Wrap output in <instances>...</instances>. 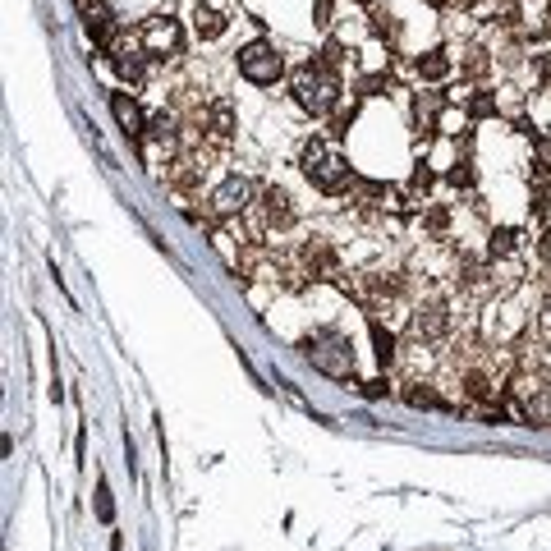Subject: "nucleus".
<instances>
[{
    "instance_id": "obj_14",
    "label": "nucleus",
    "mask_w": 551,
    "mask_h": 551,
    "mask_svg": "<svg viewBox=\"0 0 551 551\" xmlns=\"http://www.w3.org/2000/svg\"><path fill=\"white\" fill-rule=\"evenodd\" d=\"M368 331H372V345H377V349H372L377 363H382V368H386V363H395V336H391V331H386L377 317H368Z\"/></svg>"
},
{
    "instance_id": "obj_4",
    "label": "nucleus",
    "mask_w": 551,
    "mask_h": 551,
    "mask_svg": "<svg viewBox=\"0 0 551 551\" xmlns=\"http://www.w3.org/2000/svg\"><path fill=\"white\" fill-rule=\"evenodd\" d=\"M239 74H244L248 83H258V88H271V83H281V74H285V60H281V51L271 42H248V46H239Z\"/></svg>"
},
{
    "instance_id": "obj_15",
    "label": "nucleus",
    "mask_w": 551,
    "mask_h": 551,
    "mask_svg": "<svg viewBox=\"0 0 551 551\" xmlns=\"http://www.w3.org/2000/svg\"><path fill=\"white\" fill-rule=\"evenodd\" d=\"M193 28H198V37H207V42H216V37L225 33V19L216 10H207V5H198L193 10Z\"/></svg>"
},
{
    "instance_id": "obj_6",
    "label": "nucleus",
    "mask_w": 551,
    "mask_h": 551,
    "mask_svg": "<svg viewBox=\"0 0 551 551\" xmlns=\"http://www.w3.org/2000/svg\"><path fill=\"white\" fill-rule=\"evenodd\" d=\"M299 262H304L308 276H317V281H331L340 271V258H336V248L327 244V239H308L304 248H299Z\"/></svg>"
},
{
    "instance_id": "obj_13",
    "label": "nucleus",
    "mask_w": 551,
    "mask_h": 551,
    "mask_svg": "<svg viewBox=\"0 0 551 551\" xmlns=\"http://www.w3.org/2000/svg\"><path fill=\"white\" fill-rule=\"evenodd\" d=\"M450 74V56L446 51H428V56H418V79H428V83H437V79H446Z\"/></svg>"
},
{
    "instance_id": "obj_7",
    "label": "nucleus",
    "mask_w": 551,
    "mask_h": 551,
    "mask_svg": "<svg viewBox=\"0 0 551 551\" xmlns=\"http://www.w3.org/2000/svg\"><path fill=\"white\" fill-rule=\"evenodd\" d=\"M248 198H253V184H248L244 175H230V180L212 193V212L216 216H239L248 207Z\"/></svg>"
},
{
    "instance_id": "obj_28",
    "label": "nucleus",
    "mask_w": 551,
    "mask_h": 551,
    "mask_svg": "<svg viewBox=\"0 0 551 551\" xmlns=\"http://www.w3.org/2000/svg\"><path fill=\"white\" fill-rule=\"evenodd\" d=\"M428 5H437V10H441V5H446V0H428Z\"/></svg>"
},
{
    "instance_id": "obj_10",
    "label": "nucleus",
    "mask_w": 551,
    "mask_h": 551,
    "mask_svg": "<svg viewBox=\"0 0 551 551\" xmlns=\"http://www.w3.org/2000/svg\"><path fill=\"white\" fill-rule=\"evenodd\" d=\"M111 111H115V120H120L124 134H134V138L147 134V115H143V106H138L129 92H111Z\"/></svg>"
},
{
    "instance_id": "obj_24",
    "label": "nucleus",
    "mask_w": 551,
    "mask_h": 551,
    "mask_svg": "<svg viewBox=\"0 0 551 551\" xmlns=\"http://www.w3.org/2000/svg\"><path fill=\"white\" fill-rule=\"evenodd\" d=\"M409 184H414V193H428V189H432V170L418 161V166H414V180H409Z\"/></svg>"
},
{
    "instance_id": "obj_27",
    "label": "nucleus",
    "mask_w": 551,
    "mask_h": 551,
    "mask_svg": "<svg viewBox=\"0 0 551 551\" xmlns=\"http://www.w3.org/2000/svg\"><path fill=\"white\" fill-rule=\"evenodd\" d=\"M538 74L542 79H551V56H538Z\"/></svg>"
},
{
    "instance_id": "obj_3",
    "label": "nucleus",
    "mask_w": 551,
    "mask_h": 551,
    "mask_svg": "<svg viewBox=\"0 0 551 551\" xmlns=\"http://www.w3.org/2000/svg\"><path fill=\"white\" fill-rule=\"evenodd\" d=\"M299 349H304V359L313 363L317 372H327V377H336V382H354V345H349L345 331L322 327V331H313Z\"/></svg>"
},
{
    "instance_id": "obj_21",
    "label": "nucleus",
    "mask_w": 551,
    "mask_h": 551,
    "mask_svg": "<svg viewBox=\"0 0 551 551\" xmlns=\"http://www.w3.org/2000/svg\"><path fill=\"white\" fill-rule=\"evenodd\" d=\"M446 180L455 184V189H469V184H473V170H469V161H455V170H450Z\"/></svg>"
},
{
    "instance_id": "obj_20",
    "label": "nucleus",
    "mask_w": 551,
    "mask_h": 551,
    "mask_svg": "<svg viewBox=\"0 0 551 551\" xmlns=\"http://www.w3.org/2000/svg\"><path fill=\"white\" fill-rule=\"evenodd\" d=\"M533 161H538V175H551V138H533Z\"/></svg>"
},
{
    "instance_id": "obj_8",
    "label": "nucleus",
    "mask_w": 551,
    "mask_h": 551,
    "mask_svg": "<svg viewBox=\"0 0 551 551\" xmlns=\"http://www.w3.org/2000/svg\"><path fill=\"white\" fill-rule=\"evenodd\" d=\"M180 23L175 19H152L143 28V46L152 51V56H180Z\"/></svg>"
},
{
    "instance_id": "obj_2",
    "label": "nucleus",
    "mask_w": 551,
    "mask_h": 551,
    "mask_svg": "<svg viewBox=\"0 0 551 551\" xmlns=\"http://www.w3.org/2000/svg\"><path fill=\"white\" fill-rule=\"evenodd\" d=\"M294 102L304 106L308 115H331L340 106V79H336V65L327 60H308L299 74H294Z\"/></svg>"
},
{
    "instance_id": "obj_12",
    "label": "nucleus",
    "mask_w": 551,
    "mask_h": 551,
    "mask_svg": "<svg viewBox=\"0 0 551 551\" xmlns=\"http://www.w3.org/2000/svg\"><path fill=\"white\" fill-rule=\"evenodd\" d=\"M230 134H235V106L225 102H212V138L216 143H230Z\"/></svg>"
},
{
    "instance_id": "obj_23",
    "label": "nucleus",
    "mask_w": 551,
    "mask_h": 551,
    "mask_svg": "<svg viewBox=\"0 0 551 551\" xmlns=\"http://www.w3.org/2000/svg\"><path fill=\"white\" fill-rule=\"evenodd\" d=\"M363 395H368V400H382V395H391V382H386V377H372V382H363Z\"/></svg>"
},
{
    "instance_id": "obj_19",
    "label": "nucleus",
    "mask_w": 551,
    "mask_h": 551,
    "mask_svg": "<svg viewBox=\"0 0 551 551\" xmlns=\"http://www.w3.org/2000/svg\"><path fill=\"white\" fill-rule=\"evenodd\" d=\"M469 115H473V120L496 115V97H492V92H478V97H469Z\"/></svg>"
},
{
    "instance_id": "obj_26",
    "label": "nucleus",
    "mask_w": 551,
    "mask_h": 551,
    "mask_svg": "<svg viewBox=\"0 0 551 551\" xmlns=\"http://www.w3.org/2000/svg\"><path fill=\"white\" fill-rule=\"evenodd\" d=\"M538 253H542V262H551V235H542V244H538Z\"/></svg>"
},
{
    "instance_id": "obj_17",
    "label": "nucleus",
    "mask_w": 551,
    "mask_h": 551,
    "mask_svg": "<svg viewBox=\"0 0 551 551\" xmlns=\"http://www.w3.org/2000/svg\"><path fill=\"white\" fill-rule=\"evenodd\" d=\"M405 400L409 405H418V409H446V400H441L437 391H428V386H409Z\"/></svg>"
},
{
    "instance_id": "obj_25",
    "label": "nucleus",
    "mask_w": 551,
    "mask_h": 551,
    "mask_svg": "<svg viewBox=\"0 0 551 551\" xmlns=\"http://www.w3.org/2000/svg\"><path fill=\"white\" fill-rule=\"evenodd\" d=\"M317 23H331V0H317Z\"/></svg>"
},
{
    "instance_id": "obj_1",
    "label": "nucleus",
    "mask_w": 551,
    "mask_h": 551,
    "mask_svg": "<svg viewBox=\"0 0 551 551\" xmlns=\"http://www.w3.org/2000/svg\"><path fill=\"white\" fill-rule=\"evenodd\" d=\"M299 170H304L308 180H313V189H322V193L354 189V170H349V161L340 157L327 138H308L304 152H299Z\"/></svg>"
},
{
    "instance_id": "obj_16",
    "label": "nucleus",
    "mask_w": 551,
    "mask_h": 551,
    "mask_svg": "<svg viewBox=\"0 0 551 551\" xmlns=\"http://www.w3.org/2000/svg\"><path fill=\"white\" fill-rule=\"evenodd\" d=\"M414 111H418V120L428 124H437V115L446 111V97H441V92H418V102H414Z\"/></svg>"
},
{
    "instance_id": "obj_9",
    "label": "nucleus",
    "mask_w": 551,
    "mask_h": 551,
    "mask_svg": "<svg viewBox=\"0 0 551 551\" xmlns=\"http://www.w3.org/2000/svg\"><path fill=\"white\" fill-rule=\"evenodd\" d=\"M414 336H423V340H441L450 331V313H446V304L441 299H428V304H418L414 308Z\"/></svg>"
},
{
    "instance_id": "obj_5",
    "label": "nucleus",
    "mask_w": 551,
    "mask_h": 551,
    "mask_svg": "<svg viewBox=\"0 0 551 551\" xmlns=\"http://www.w3.org/2000/svg\"><path fill=\"white\" fill-rule=\"evenodd\" d=\"M258 221H262V230H267V235H281V230H290V225L299 221V212H294V203H290V193L276 189V184H267V189H262V198H258Z\"/></svg>"
},
{
    "instance_id": "obj_22",
    "label": "nucleus",
    "mask_w": 551,
    "mask_h": 551,
    "mask_svg": "<svg viewBox=\"0 0 551 551\" xmlns=\"http://www.w3.org/2000/svg\"><path fill=\"white\" fill-rule=\"evenodd\" d=\"M97 515H102L106 519V524H111V515H115V506H111V487H97Z\"/></svg>"
},
{
    "instance_id": "obj_11",
    "label": "nucleus",
    "mask_w": 551,
    "mask_h": 551,
    "mask_svg": "<svg viewBox=\"0 0 551 551\" xmlns=\"http://www.w3.org/2000/svg\"><path fill=\"white\" fill-rule=\"evenodd\" d=\"M519 414L529 418L533 428H551V386H538L519 400Z\"/></svg>"
},
{
    "instance_id": "obj_18",
    "label": "nucleus",
    "mask_w": 551,
    "mask_h": 551,
    "mask_svg": "<svg viewBox=\"0 0 551 551\" xmlns=\"http://www.w3.org/2000/svg\"><path fill=\"white\" fill-rule=\"evenodd\" d=\"M515 244H519L515 230H496V235H492V258H510V253H515Z\"/></svg>"
}]
</instances>
